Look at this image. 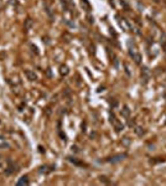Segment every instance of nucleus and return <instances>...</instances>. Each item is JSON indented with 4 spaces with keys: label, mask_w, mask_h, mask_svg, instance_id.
<instances>
[{
    "label": "nucleus",
    "mask_w": 166,
    "mask_h": 186,
    "mask_svg": "<svg viewBox=\"0 0 166 186\" xmlns=\"http://www.w3.org/2000/svg\"><path fill=\"white\" fill-rule=\"evenodd\" d=\"M101 181H102V182H106V184H110V181H109V180H108L106 176H101Z\"/></svg>",
    "instance_id": "15"
},
{
    "label": "nucleus",
    "mask_w": 166,
    "mask_h": 186,
    "mask_svg": "<svg viewBox=\"0 0 166 186\" xmlns=\"http://www.w3.org/2000/svg\"><path fill=\"white\" fill-rule=\"evenodd\" d=\"M113 125H114V128H115V130H117V132H120V130H123L124 129V125H123V123H120L118 119H115L114 122L112 123Z\"/></svg>",
    "instance_id": "4"
},
{
    "label": "nucleus",
    "mask_w": 166,
    "mask_h": 186,
    "mask_svg": "<svg viewBox=\"0 0 166 186\" xmlns=\"http://www.w3.org/2000/svg\"><path fill=\"white\" fill-rule=\"evenodd\" d=\"M120 114H121L124 118H129V117H130V109H129V107H128V106H124L123 109L120 111Z\"/></svg>",
    "instance_id": "5"
},
{
    "label": "nucleus",
    "mask_w": 166,
    "mask_h": 186,
    "mask_svg": "<svg viewBox=\"0 0 166 186\" xmlns=\"http://www.w3.org/2000/svg\"><path fill=\"white\" fill-rule=\"evenodd\" d=\"M60 73L62 74V76H67V74L69 73L68 67H67V66H61V67H60Z\"/></svg>",
    "instance_id": "9"
},
{
    "label": "nucleus",
    "mask_w": 166,
    "mask_h": 186,
    "mask_svg": "<svg viewBox=\"0 0 166 186\" xmlns=\"http://www.w3.org/2000/svg\"><path fill=\"white\" fill-rule=\"evenodd\" d=\"M114 66H115V68H118V67H119V62H118V60H117V58L114 60Z\"/></svg>",
    "instance_id": "16"
},
{
    "label": "nucleus",
    "mask_w": 166,
    "mask_h": 186,
    "mask_svg": "<svg viewBox=\"0 0 166 186\" xmlns=\"http://www.w3.org/2000/svg\"><path fill=\"white\" fill-rule=\"evenodd\" d=\"M129 53H130V56L133 57V60L135 61V63L139 65V63L141 62V55H140V53H134V52H131V51H130Z\"/></svg>",
    "instance_id": "7"
},
{
    "label": "nucleus",
    "mask_w": 166,
    "mask_h": 186,
    "mask_svg": "<svg viewBox=\"0 0 166 186\" xmlns=\"http://www.w3.org/2000/svg\"><path fill=\"white\" fill-rule=\"evenodd\" d=\"M5 172H6V174H11V172H15V170H14V166H13L11 161H9V166H8V169H6V170H5Z\"/></svg>",
    "instance_id": "13"
},
{
    "label": "nucleus",
    "mask_w": 166,
    "mask_h": 186,
    "mask_svg": "<svg viewBox=\"0 0 166 186\" xmlns=\"http://www.w3.org/2000/svg\"><path fill=\"white\" fill-rule=\"evenodd\" d=\"M82 6L87 11L91 10V5H89V3H88V0H82Z\"/></svg>",
    "instance_id": "12"
},
{
    "label": "nucleus",
    "mask_w": 166,
    "mask_h": 186,
    "mask_svg": "<svg viewBox=\"0 0 166 186\" xmlns=\"http://www.w3.org/2000/svg\"><path fill=\"white\" fill-rule=\"evenodd\" d=\"M164 48H165V52H166V43H164Z\"/></svg>",
    "instance_id": "18"
},
{
    "label": "nucleus",
    "mask_w": 166,
    "mask_h": 186,
    "mask_svg": "<svg viewBox=\"0 0 166 186\" xmlns=\"http://www.w3.org/2000/svg\"><path fill=\"white\" fill-rule=\"evenodd\" d=\"M53 170H55V166H52V165H42V166H40V169H38V172L46 175V174H50Z\"/></svg>",
    "instance_id": "2"
},
{
    "label": "nucleus",
    "mask_w": 166,
    "mask_h": 186,
    "mask_svg": "<svg viewBox=\"0 0 166 186\" xmlns=\"http://www.w3.org/2000/svg\"><path fill=\"white\" fill-rule=\"evenodd\" d=\"M29 177L27 176H23V177H20V180L18 181V186H23V185H29Z\"/></svg>",
    "instance_id": "8"
},
{
    "label": "nucleus",
    "mask_w": 166,
    "mask_h": 186,
    "mask_svg": "<svg viewBox=\"0 0 166 186\" xmlns=\"http://www.w3.org/2000/svg\"><path fill=\"white\" fill-rule=\"evenodd\" d=\"M121 143H123L124 145H129L130 144V139L129 138H124L123 140H121Z\"/></svg>",
    "instance_id": "14"
},
{
    "label": "nucleus",
    "mask_w": 166,
    "mask_h": 186,
    "mask_svg": "<svg viewBox=\"0 0 166 186\" xmlns=\"http://www.w3.org/2000/svg\"><path fill=\"white\" fill-rule=\"evenodd\" d=\"M134 132L139 135V136H143L144 134H145V130H144L141 127H135V129H134Z\"/></svg>",
    "instance_id": "10"
},
{
    "label": "nucleus",
    "mask_w": 166,
    "mask_h": 186,
    "mask_svg": "<svg viewBox=\"0 0 166 186\" xmlns=\"http://www.w3.org/2000/svg\"><path fill=\"white\" fill-rule=\"evenodd\" d=\"M32 26H34V20H31L30 18H29V19H26V20H25V25H24L25 31H29Z\"/></svg>",
    "instance_id": "6"
},
{
    "label": "nucleus",
    "mask_w": 166,
    "mask_h": 186,
    "mask_svg": "<svg viewBox=\"0 0 166 186\" xmlns=\"http://www.w3.org/2000/svg\"><path fill=\"white\" fill-rule=\"evenodd\" d=\"M126 156H128L126 153H121V154H117V155H114L112 158H109V159H107V161L110 163V164H118L120 161H123Z\"/></svg>",
    "instance_id": "1"
},
{
    "label": "nucleus",
    "mask_w": 166,
    "mask_h": 186,
    "mask_svg": "<svg viewBox=\"0 0 166 186\" xmlns=\"http://www.w3.org/2000/svg\"><path fill=\"white\" fill-rule=\"evenodd\" d=\"M67 159H68V160H69L71 163H73V164H76V165H84V164H83V163H81V161H78V160H77L76 158H72V156H68Z\"/></svg>",
    "instance_id": "11"
},
{
    "label": "nucleus",
    "mask_w": 166,
    "mask_h": 186,
    "mask_svg": "<svg viewBox=\"0 0 166 186\" xmlns=\"http://www.w3.org/2000/svg\"><path fill=\"white\" fill-rule=\"evenodd\" d=\"M154 1H155V3H160V0H154Z\"/></svg>",
    "instance_id": "19"
},
{
    "label": "nucleus",
    "mask_w": 166,
    "mask_h": 186,
    "mask_svg": "<svg viewBox=\"0 0 166 186\" xmlns=\"http://www.w3.org/2000/svg\"><path fill=\"white\" fill-rule=\"evenodd\" d=\"M25 74H26V77L29 81H36L37 79V76L36 73H34V71H30V70H26L25 71Z\"/></svg>",
    "instance_id": "3"
},
{
    "label": "nucleus",
    "mask_w": 166,
    "mask_h": 186,
    "mask_svg": "<svg viewBox=\"0 0 166 186\" xmlns=\"http://www.w3.org/2000/svg\"><path fill=\"white\" fill-rule=\"evenodd\" d=\"M31 48H32V51H35V53H38L37 47H36V46H32V45H31Z\"/></svg>",
    "instance_id": "17"
}]
</instances>
